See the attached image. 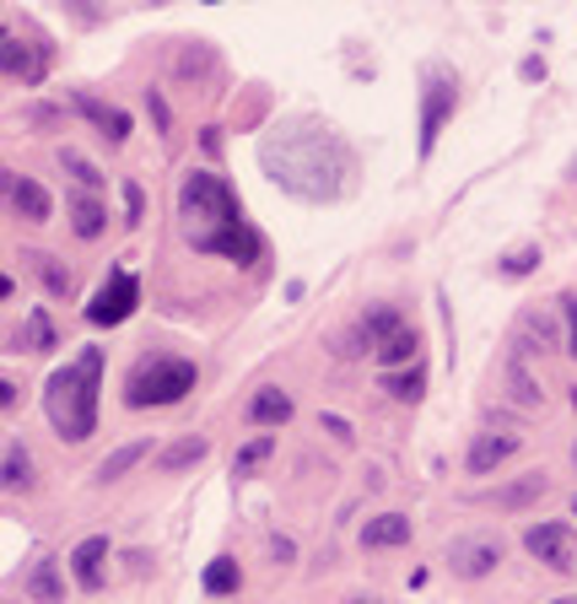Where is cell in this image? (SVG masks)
Returning a JSON list of instances; mask_svg holds the SVG:
<instances>
[{"mask_svg": "<svg viewBox=\"0 0 577 604\" xmlns=\"http://www.w3.org/2000/svg\"><path fill=\"white\" fill-rule=\"evenodd\" d=\"M259 162H264V173H270L286 195L319 201V205L340 201V195L351 190V179H357L351 146L329 130V125H319V119H286L281 130H270L264 146H259Z\"/></svg>", "mask_w": 577, "mask_h": 604, "instance_id": "6da1fadb", "label": "cell"}, {"mask_svg": "<svg viewBox=\"0 0 577 604\" xmlns=\"http://www.w3.org/2000/svg\"><path fill=\"white\" fill-rule=\"evenodd\" d=\"M98 384H103V351H81V362H70L60 373H49L44 384V410L55 421L65 443H87L98 426Z\"/></svg>", "mask_w": 577, "mask_h": 604, "instance_id": "7a4b0ae2", "label": "cell"}, {"mask_svg": "<svg viewBox=\"0 0 577 604\" xmlns=\"http://www.w3.org/2000/svg\"><path fill=\"white\" fill-rule=\"evenodd\" d=\"M179 216H184V227H190L194 249H216L222 238H233V232L244 227L227 179H216V173H190V179H184V190H179Z\"/></svg>", "mask_w": 577, "mask_h": 604, "instance_id": "3957f363", "label": "cell"}, {"mask_svg": "<svg viewBox=\"0 0 577 604\" xmlns=\"http://www.w3.org/2000/svg\"><path fill=\"white\" fill-rule=\"evenodd\" d=\"M194 389V367L184 356H146L125 384V400L135 410H151V404H179Z\"/></svg>", "mask_w": 577, "mask_h": 604, "instance_id": "277c9868", "label": "cell"}, {"mask_svg": "<svg viewBox=\"0 0 577 604\" xmlns=\"http://www.w3.org/2000/svg\"><path fill=\"white\" fill-rule=\"evenodd\" d=\"M421 157H432L438 135L449 125V114L459 109V76L449 66H427L421 70Z\"/></svg>", "mask_w": 577, "mask_h": 604, "instance_id": "5b68a950", "label": "cell"}, {"mask_svg": "<svg viewBox=\"0 0 577 604\" xmlns=\"http://www.w3.org/2000/svg\"><path fill=\"white\" fill-rule=\"evenodd\" d=\"M135 303H140V281L125 275V270H109L103 286L87 297V319H92L98 330H114V324H125L129 314H135Z\"/></svg>", "mask_w": 577, "mask_h": 604, "instance_id": "8992f818", "label": "cell"}, {"mask_svg": "<svg viewBox=\"0 0 577 604\" xmlns=\"http://www.w3.org/2000/svg\"><path fill=\"white\" fill-rule=\"evenodd\" d=\"M523 550H529L534 561L556 567V572H577V535H573V524H529Z\"/></svg>", "mask_w": 577, "mask_h": 604, "instance_id": "52a82bcc", "label": "cell"}, {"mask_svg": "<svg viewBox=\"0 0 577 604\" xmlns=\"http://www.w3.org/2000/svg\"><path fill=\"white\" fill-rule=\"evenodd\" d=\"M513 345H518V356H545V351H556V345H562L556 314H551L545 303H529L513 324Z\"/></svg>", "mask_w": 577, "mask_h": 604, "instance_id": "ba28073f", "label": "cell"}, {"mask_svg": "<svg viewBox=\"0 0 577 604\" xmlns=\"http://www.w3.org/2000/svg\"><path fill=\"white\" fill-rule=\"evenodd\" d=\"M0 70H5V76H16V81H27V87H38V81L49 76V49H44V44H22V38H16V27H5Z\"/></svg>", "mask_w": 577, "mask_h": 604, "instance_id": "9c48e42d", "label": "cell"}, {"mask_svg": "<svg viewBox=\"0 0 577 604\" xmlns=\"http://www.w3.org/2000/svg\"><path fill=\"white\" fill-rule=\"evenodd\" d=\"M449 567L459 578H486V572H497V567H502V539H491V535L459 539L449 550Z\"/></svg>", "mask_w": 577, "mask_h": 604, "instance_id": "30bf717a", "label": "cell"}, {"mask_svg": "<svg viewBox=\"0 0 577 604\" xmlns=\"http://www.w3.org/2000/svg\"><path fill=\"white\" fill-rule=\"evenodd\" d=\"M518 454V437L513 432H480V437H469V454H464V470L469 475H491L502 459H513Z\"/></svg>", "mask_w": 577, "mask_h": 604, "instance_id": "8fae6325", "label": "cell"}, {"mask_svg": "<svg viewBox=\"0 0 577 604\" xmlns=\"http://www.w3.org/2000/svg\"><path fill=\"white\" fill-rule=\"evenodd\" d=\"M76 114H81L98 135H109V140H125L129 135L125 109H114V103H103V98H92V92H76Z\"/></svg>", "mask_w": 577, "mask_h": 604, "instance_id": "7c38bea8", "label": "cell"}, {"mask_svg": "<svg viewBox=\"0 0 577 604\" xmlns=\"http://www.w3.org/2000/svg\"><path fill=\"white\" fill-rule=\"evenodd\" d=\"M5 201L16 205L27 221H49V210H55L49 190H44L38 179H22V173H5Z\"/></svg>", "mask_w": 577, "mask_h": 604, "instance_id": "4fadbf2b", "label": "cell"}, {"mask_svg": "<svg viewBox=\"0 0 577 604\" xmlns=\"http://www.w3.org/2000/svg\"><path fill=\"white\" fill-rule=\"evenodd\" d=\"M103 561H109V539L87 535L70 550V578H76L81 589H98V583H103Z\"/></svg>", "mask_w": 577, "mask_h": 604, "instance_id": "5bb4252c", "label": "cell"}, {"mask_svg": "<svg viewBox=\"0 0 577 604\" xmlns=\"http://www.w3.org/2000/svg\"><path fill=\"white\" fill-rule=\"evenodd\" d=\"M70 232L81 238V243H92V238H103L109 232V210H103V201L98 195H70Z\"/></svg>", "mask_w": 577, "mask_h": 604, "instance_id": "9a60e30c", "label": "cell"}, {"mask_svg": "<svg viewBox=\"0 0 577 604\" xmlns=\"http://www.w3.org/2000/svg\"><path fill=\"white\" fill-rule=\"evenodd\" d=\"M205 448H211V443H205L200 432H184V437H173V443L157 454V470H162V475L190 470V465H200V459H205Z\"/></svg>", "mask_w": 577, "mask_h": 604, "instance_id": "2e32d148", "label": "cell"}, {"mask_svg": "<svg viewBox=\"0 0 577 604\" xmlns=\"http://www.w3.org/2000/svg\"><path fill=\"white\" fill-rule=\"evenodd\" d=\"M292 395L286 389H259L254 400H249V421L254 426H281V421H292Z\"/></svg>", "mask_w": 577, "mask_h": 604, "instance_id": "e0dca14e", "label": "cell"}, {"mask_svg": "<svg viewBox=\"0 0 577 604\" xmlns=\"http://www.w3.org/2000/svg\"><path fill=\"white\" fill-rule=\"evenodd\" d=\"M146 454H151V443H146V437H135V443H125V448H114V454H109V459L98 465V486H114V480L135 470V465L146 459Z\"/></svg>", "mask_w": 577, "mask_h": 604, "instance_id": "ac0fdd59", "label": "cell"}, {"mask_svg": "<svg viewBox=\"0 0 577 604\" xmlns=\"http://www.w3.org/2000/svg\"><path fill=\"white\" fill-rule=\"evenodd\" d=\"M405 539H410V518H405V513H384V518H373V524L362 529V545H367V550L405 545Z\"/></svg>", "mask_w": 577, "mask_h": 604, "instance_id": "d6986e66", "label": "cell"}, {"mask_svg": "<svg viewBox=\"0 0 577 604\" xmlns=\"http://www.w3.org/2000/svg\"><path fill=\"white\" fill-rule=\"evenodd\" d=\"M0 480H5L11 491H27V486H33V459H27V448H22L16 437L5 443V459H0Z\"/></svg>", "mask_w": 577, "mask_h": 604, "instance_id": "ffe728a7", "label": "cell"}, {"mask_svg": "<svg viewBox=\"0 0 577 604\" xmlns=\"http://www.w3.org/2000/svg\"><path fill=\"white\" fill-rule=\"evenodd\" d=\"M49 345H55V319L44 308H33L27 324L16 330V351H49Z\"/></svg>", "mask_w": 577, "mask_h": 604, "instance_id": "44dd1931", "label": "cell"}, {"mask_svg": "<svg viewBox=\"0 0 577 604\" xmlns=\"http://www.w3.org/2000/svg\"><path fill=\"white\" fill-rule=\"evenodd\" d=\"M329 351H335L340 362H357V356H378V340H373V330H367V324H351L346 335L329 340Z\"/></svg>", "mask_w": 577, "mask_h": 604, "instance_id": "7402d4cb", "label": "cell"}, {"mask_svg": "<svg viewBox=\"0 0 577 604\" xmlns=\"http://www.w3.org/2000/svg\"><path fill=\"white\" fill-rule=\"evenodd\" d=\"M238 583H244V572H238V561H233V556H216V561L205 567V594L227 600V594H238Z\"/></svg>", "mask_w": 577, "mask_h": 604, "instance_id": "603a6c76", "label": "cell"}, {"mask_svg": "<svg viewBox=\"0 0 577 604\" xmlns=\"http://www.w3.org/2000/svg\"><path fill=\"white\" fill-rule=\"evenodd\" d=\"M27 594L38 604H60L65 600V583H60V572H55V561H38L33 572H27Z\"/></svg>", "mask_w": 577, "mask_h": 604, "instance_id": "cb8c5ba5", "label": "cell"}, {"mask_svg": "<svg viewBox=\"0 0 577 604\" xmlns=\"http://www.w3.org/2000/svg\"><path fill=\"white\" fill-rule=\"evenodd\" d=\"M545 491H551V475L534 470V475H523L518 486H508V491H502L497 502H502V508H529V502H540Z\"/></svg>", "mask_w": 577, "mask_h": 604, "instance_id": "d4e9b609", "label": "cell"}, {"mask_svg": "<svg viewBox=\"0 0 577 604\" xmlns=\"http://www.w3.org/2000/svg\"><path fill=\"white\" fill-rule=\"evenodd\" d=\"M416 351H421V335H416V330H399L394 340H384V345H378V362H384V373H399V367H405Z\"/></svg>", "mask_w": 577, "mask_h": 604, "instance_id": "484cf974", "label": "cell"}, {"mask_svg": "<svg viewBox=\"0 0 577 604\" xmlns=\"http://www.w3.org/2000/svg\"><path fill=\"white\" fill-rule=\"evenodd\" d=\"M362 324L373 330V340H378V345H384V340H394L399 330H410V324L399 319V308H388V303H373V308L362 314Z\"/></svg>", "mask_w": 577, "mask_h": 604, "instance_id": "4316f807", "label": "cell"}, {"mask_svg": "<svg viewBox=\"0 0 577 604\" xmlns=\"http://www.w3.org/2000/svg\"><path fill=\"white\" fill-rule=\"evenodd\" d=\"M508 389H513V400L523 404V410H540V384H534V378H529V367H523V356H513V362H508Z\"/></svg>", "mask_w": 577, "mask_h": 604, "instance_id": "83f0119b", "label": "cell"}, {"mask_svg": "<svg viewBox=\"0 0 577 604\" xmlns=\"http://www.w3.org/2000/svg\"><path fill=\"white\" fill-rule=\"evenodd\" d=\"M270 454H275V437H254V443H244V448H238V459H233V480H249V475H254Z\"/></svg>", "mask_w": 577, "mask_h": 604, "instance_id": "f1b7e54d", "label": "cell"}, {"mask_svg": "<svg viewBox=\"0 0 577 604\" xmlns=\"http://www.w3.org/2000/svg\"><path fill=\"white\" fill-rule=\"evenodd\" d=\"M384 389L394 400H421V389H427V373L421 367H405V373H388Z\"/></svg>", "mask_w": 577, "mask_h": 604, "instance_id": "f546056e", "label": "cell"}, {"mask_svg": "<svg viewBox=\"0 0 577 604\" xmlns=\"http://www.w3.org/2000/svg\"><path fill=\"white\" fill-rule=\"evenodd\" d=\"M211 70H216V49H205V44H194V49L179 55V81H200Z\"/></svg>", "mask_w": 577, "mask_h": 604, "instance_id": "4dcf8cb0", "label": "cell"}, {"mask_svg": "<svg viewBox=\"0 0 577 604\" xmlns=\"http://www.w3.org/2000/svg\"><path fill=\"white\" fill-rule=\"evenodd\" d=\"M60 168L70 173V179H76V190H87V195L98 190V168H92L81 151H70V146H65V151H60Z\"/></svg>", "mask_w": 577, "mask_h": 604, "instance_id": "1f68e13d", "label": "cell"}, {"mask_svg": "<svg viewBox=\"0 0 577 604\" xmlns=\"http://www.w3.org/2000/svg\"><path fill=\"white\" fill-rule=\"evenodd\" d=\"M33 270L44 275V286H49L55 297H65V292H70V270H65V260H55V254H38V260H33Z\"/></svg>", "mask_w": 577, "mask_h": 604, "instance_id": "d6a6232c", "label": "cell"}, {"mask_svg": "<svg viewBox=\"0 0 577 604\" xmlns=\"http://www.w3.org/2000/svg\"><path fill=\"white\" fill-rule=\"evenodd\" d=\"M534 265H540V249H518V254L502 260V275H529Z\"/></svg>", "mask_w": 577, "mask_h": 604, "instance_id": "836d02e7", "label": "cell"}, {"mask_svg": "<svg viewBox=\"0 0 577 604\" xmlns=\"http://www.w3.org/2000/svg\"><path fill=\"white\" fill-rule=\"evenodd\" d=\"M146 109H151V125L168 135V125H173V114H168V103H162V92H146Z\"/></svg>", "mask_w": 577, "mask_h": 604, "instance_id": "e575fe53", "label": "cell"}, {"mask_svg": "<svg viewBox=\"0 0 577 604\" xmlns=\"http://www.w3.org/2000/svg\"><path fill=\"white\" fill-rule=\"evenodd\" d=\"M140 210H146V195H140L135 184H125V216L129 221H140Z\"/></svg>", "mask_w": 577, "mask_h": 604, "instance_id": "d590c367", "label": "cell"}, {"mask_svg": "<svg viewBox=\"0 0 577 604\" xmlns=\"http://www.w3.org/2000/svg\"><path fill=\"white\" fill-rule=\"evenodd\" d=\"M562 314H567V335H573V356H577V297H562Z\"/></svg>", "mask_w": 577, "mask_h": 604, "instance_id": "8d00e7d4", "label": "cell"}, {"mask_svg": "<svg viewBox=\"0 0 577 604\" xmlns=\"http://www.w3.org/2000/svg\"><path fill=\"white\" fill-rule=\"evenodd\" d=\"M0 410H16V378H0Z\"/></svg>", "mask_w": 577, "mask_h": 604, "instance_id": "74e56055", "label": "cell"}, {"mask_svg": "<svg viewBox=\"0 0 577 604\" xmlns=\"http://www.w3.org/2000/svg\"><path fill=\"white\" fill-rule=\"evenodd\" d=\"M556 604H577V594H573V600H556Z\"/></svg>", "mask_w": 577, "mask_h": 604, "instance_id": "f35d334b", "label": "cell"}, {"mask_svg": "<svg viewBox=\"0 0 577 604\" xmlns=\"http://www.w3.org/2000/svg\"><path fill=\"white\" fill-rule=\"evenodd\" d=\"M573 513H577V497H573Z\"/></svg>", "mask_w": 577, "mask_h": 604, "instance_id": "ab89813d", "label": "cell"}, {"mask_svg": "<svg viewBox=\"0 0 577 604\" xmlns=\"http://www.w3.org/2000/svg\"><path fill=\"white\" fill-rule=\"evenodd\" d=\"M573 179H577V162H573Z\"/></svg>", "mask_w": 577, "mask_h": 604, "instance_id": "60d3db41", "label": "cell"}, {"mask_svg": "<svg viewBox=\"0 0 577 604\" xmlns=\"http://www.w3.org/2000/svg\"><path fill=\"white\" fill-rule=\"evenodd\" d=\"M573 404H577V389H573Z\"/></svg>", "mask_w": 577, "mask_h": 604, "instance_id": "b9f144b4", "label": "cell"}, {"mask_svg": "<svg viewBox=\"0 0 577 604\" xmlns=\"http://www.w3.org/2000/svg\"><path fill=\"white\" fill-rule=\"evenodd\" d=\"M573 459H577V448H573Z\"/></svg>", "mask_w": 577, "mask_h": 604, "instance_id": "7bdbcfd3", "label": "cell"}, {"mask_svg": "<svg viewBox=\"0 0 577 604\" xmlns=\"http://www.w3.org/2000/svg\"><path fill=\"white\" fill-rule=\"evenodd\" d=\"M357 604H367V600H357Z\"/></svg>", "mask_w": 577, "mask_h": 604, "instance_id": "ee69618b", "label": "cell"}]
</instances>
